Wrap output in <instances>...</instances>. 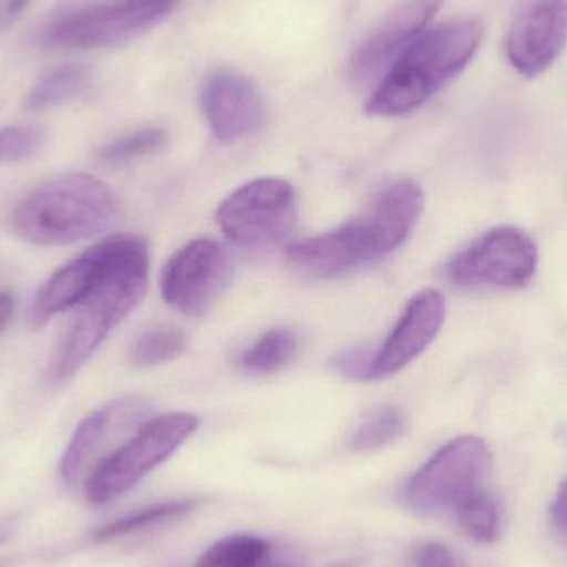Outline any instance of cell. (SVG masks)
<instances>
[{
  "label": "cell",
  "mask_w": 567,
  "mask_h": 567,
  "mask_svg": "<svg viewBox=\"0 0 567 567\" xmlns=\"http://www.w3.org/2000/svg\"><path fill=\"white\" fill-rule=\"evenodd\" d=\"M297 339L292 330L278 329L266 332L248 352L241 357V367L255 375H271L284 369L296 355Z\"/></svg>",
  "instance_id": "cell-21"
},
{
  "label": "cell",
  "mask_w": 567,
  "mask_h": 567,
  "mask_svg": "<svg viewBox=\"0 0 567 567\" xmlns=\"http://www.w3.org/2000/svg\"><path fill=\"white\" fill-rule=\"evenodd\" d=\"M13 528H16V522H13L12 518L0 519V546L10 538V535L13 533Z\"/></svg>",
  "instance_id": "cell-31"
},
{
  "label": "cell",
  "mask_w": 567,
  "mask_h": 567,
  "mask_svg": "<svg viewBox=\"0 0 567 567\" xmlns=\"http://www.w3.org/2000/svg\"><path fill=\"white\" fill-rule=\"evenodd\" d=\"M202 106L213 135L223 143L246 138L265 122V102L258 89L229 70H218L206 79Z\"/></svg>",
  "instance_id": "cell-14"
},
{
  "label": "cell",
  "mask_w": 567,
  "mask_h": 567,
  "mask_svg": "<svg viewBox=\"0 0 567 567\" xmlns=\"http://www.w3.org/2000/svg\"><path fill=\"white\" fill-rule=\"evenodd\" d=\"M195 506L196 502H193V499H176V502L146 506V508L140 509V512L123 516V518L115 519V522L96 529V532L93 533V539H95L96 543L110 542V539L120 538V536L148 528V526L156 525V523L178 518V516L192 512Z\"/></svg>",
  "instance_id": "cell-22"
},
{
  "label": "cell",
  "mask_w": 567,
  "mask_h": 567,
  "mask_svg": "<svg viewBox=\"0 0 567 567\" xmlns=\"http://www.w3.org/2000/svg\"><path fill=\"white\" fill-rule=\"evenodd\" d=\"M443 0H409L393 10L385 22L355 50L349 63L353 82L382 80L399 56L425 32Z\"/></svg>",
  "instance_id": "cell-11"
},
{
  "label": "cell",
  "mask_w": 567,
  "mask_h": 567,
  "mask_svg": "<svg viewBox=\"0 0 567 567\" xmlns=\"http://www.w3.org/2000/svg\"><path fill=\"white\" fill-rule=\"evenodd\" d=\"M492 468L485 440L463 435L443 445L406 483L405 499L422 515L455 509L466 496L483 488Z\"/></svg>",
  "instance_id": "cell-6"
},
{
  "label": "cell",
  "mask_w": 567,
  "mask_h": 567,
  "mask_svg": "<svg viewBox=\"0 0 567 567\" xmlns=\"http://www.w3.org/2000/svg\"><path fill=\"white\" fill-rule=\"evenodd\" d=\"M453 512L460 529L473 542L482 545L498 542L502 535V512L492 493L478 489L466 496Z\"/></svg>",
  "instance_id": "cell-18"
},
{
  "label": "cell",
  "mask_w": 567,
  "mask_h": 567,
  "mask_svg": "<svg viewBox=\"0 0 567 567\" xmlns=\"http://www.w3.org/2000/svg\"><path fill=\"white\" fill-rule=\"evenodd\" d=\"M373 353L365 349L349 350L336 359V369L350 379L370 380Z\"/></svg>",
  "instance_id": "cell-26"
},
{
  "label": "cell",
  "mask_w": 567,
  "mask_h": 567,
  "mask_svg": "<svg viewBox=\"0 0 567 567\" xmlns=\"http://www.w3.org/2000/svg\"><path fill=\"white\" fill-rule=\"evenodd\" d=\"M16 296L9 290H0V333L9 327L13 313H16Z\"/></svg>",
  "instance_id": "cell-30"
},
{
  "label": "cell",
  "mask_w": 567,
  "mask_h": 567,
  "mask_svg": "<svg viewBox=\"0 0 567 567\" xmlns=\"http://www.w3.org/2000/svg\"><path fill=\"white\" fill-rule=\"evenodd\" d=\"M145 413L146 405L142 400L125 399L86 415L76 426L69 445L60 456L59 475L62 482L65 485L76 482L86 463L99 452L113 429L142 422Z\"/></svg>",
  "instance_id": "cell-16"
},
{
  "label": "cell",
  "mask_w": 567,
  "mask_h": 567,
  "mask_svg": "<svg viewBox=\"0 0 567 567\" xmlns=\"http://www.w3.org/2000/svg\"><path fill=\"white\" fill-rule=\"evenodd\" d=\"M186 346V336L173 327L146 330L133 343L132 362L140 367L162 365L175 359Z\"/></svg>",
  "instance_id": "cell-23"
},
{
  "label": "cell",
  "mask_w": 567,
  "mask_h": 567,
  "mask_svg": "<svg viewBox=\"0 0 567 567\" xmlns=\"http://www.w3.org/2000/svg\"><path fill=\"white\" fill-rule=\"evenodd\" d=\"M538 268V248L528 233L499 226L453 256L446 278L463 289H519Z\"/></svg>",
  "instance_id": "cell-8"
},
{
  "label": "cell",
  "mask_w": 567,
  "mask_h": 567,
  "mask_svg": "<svg viewBox=\"0 0 567 567\" xmlns=\"http://www.w3.org/2000/svg\"><path fill=\"white\" fill-rule=\"evenodd\" d=\"M32 0H0V33L13 27L25 13Z\"/></svg>",
  "instance_id": "cell-29"
},
{
  "label": "cell",
  "mask_w": 567,
  "mask_h": 567,
  "mask_svg": "<svg viewBox=\"0 0 567 567\" xmlns=\"http://www.w3.org/2000/svg\"><path fill=\"white\" fill-rule=\"evenodd\" d=\"M168 142V133L162 128H145L132 135L115 140L100 150L99 156L102 162L110 165H123V163L133 162L142 158L150 153L158 152Z\"/></svg>",
  "instance_id": "cell-24"
},
{
  "label": "cell",
  "mask_w": 567,
  "mask_h": 567,
  "mask_svg": "<svg viewBox=\"0 0 567 567\" xmlns=\"http://www.w3.org/2000/svg\"><path fill=\"white\" fill-rule=\"evenodd\" d=\"M103 249L100 243L76 256L72 261L50 276L40 287L30 309V322L33 327L45 326L50 319L76 309L89 296L102 271Z\"/></svg>",
  "instance_id": "cell-15"
},
{
  "label": "cell",
  "mask_w": 567,
  "mask_h": 567,
  "mask_svg": "<svg viewBox=\"0 0 567 567\" xmlns=\"http://www.w3.org/2000/svg\"><path fill=\"white\" fill-rule=\"evenodd\" d=\"M405 430V415L396 406L382 405L369 410L353 426L349 436L352 452H373L395 442Z\"/></svg>",
  "instance_id": "cell-19"
},
{
  "label": "cell",
  "mask_w": 567,
  "mask_h": 567,
  "mask_svg": "<svg viewBox=\"0 0 567 567\" xmlns=\"http://www.w3.org/2000/svg\"><path fill=\"white\" fill-rule=\"evenodd\" d=\"M551 523L561 538L567 542V480L559 483L551 503Z\"/></svg>",
  "instance_id": "cell-28"
},
{
  "label": "cell",
  "mask_w": 567,
  "mask_h": 567,
  "mask_svg": "<svg viewBox=\"0 0 567 567\" xmlns=\"http://www.w3.org/2000/svg\"><path fill=\"white\" fill-rule=\"evenodd\" d=\"M198 416L173 412L145 420L133 436L113 450L85 482L86 502L106 505L135 488L198 430Z\"/></svg>",
  "instance_id": "cell-5"
},
{
  "label": "cell",
  "mask_w": 567,
  "mask_h": 567,
  "mask_svg": "<svg viewBox=\"0 0 567 567\" xmlns=\"http://www.w3.org/2000/svg\"><path fill=\"white\" fill-rule=\"evenodd\" d=\"M42 143V132L32 126L17 125L0 130V165L29 159L39 152Z\"/></svg>",
  "instance_id": "cell-25"
},
{
  "label": "cell",
  "mask_w": 567,
  "mask_h": 567,
  "mask_svg": "<svg viewBox=\"0 0 567 567\" xmlns=\"http://www.w3.org/2000/svg\"><path fill=\"white\" fill-rule=\"evenodd\" d=\"M176 0H100L69 10L47 27L52 49L93 50L116 45L162 22Z\"/></svg>",
  "instance_id": "cell-7"
},
{
  "label": "cell",
  "mask_w": 567,
  "mask_h": 567,
  "mask_svg": "<svg viewBox=\"0 0 567 567\" xmlns=\"http://www.w3.org/2000/svg\"><path fill=\"white\" fill-rule=\"evenodd\" d=\"M118 202L109 185L86 173L50 179L27 195L12 213V228L23 241L63 246L109 229Z\"/></svg>",
  "instance_id": "cell-4"
},
{
  "label": "cell",
  "mask_w": 567,
  "mask_h": 567,
  "mask_svg": "<svg viewBox=\"0 0 567 567\" xmlns=\"http://www.w3.org/2000/svg\"><path fill=\"white\" fill-rule=\"evenodd\" d=\"M195 567H300L296 556L256 536H228L215 543Z\"/></svg>",
  "instance_id": "cell-17"
},
{
  "label": "cell",
  "mask_w": 567,
  "mask_h": 567,
  "mask_svg": "<svg viewBox=\"0 0 567 567\" xmlns=\"http://www.w3.org/2000/svg\"><path fill=\"white\" fill-rule=\"evenodd\" d=\"M567 43V0H533L516 17L506 52L522 75L536 76L556 62Z\"/></svg>",
  "instance_id": "cell-12"
},
{
  "label": "cell",
  "mask_w": 567,
  "mask_h": 567,
  "mask_svg": "<svg viewBox=\"0 0 567 567\" xmlns=\"http://www.w3.org/2000/svg\"><path fill=\"white\" fill-rule=\"evenodd\" d=\"M423 205L422 188L412 179H399L383 188L359 218L290 246L287 259L312 278L346 275L400 248L419 223Z\"/></svg>",
  "instance_id": "cell-1"
},
{
  "label": "cell",
  "mask_w": 567,
  "mask_h": 567,
  "mask_svg": "<svg viewBox=\"0 0 567 567\" xmlns=\"http://www.w3.org/2000/svg\"><path fill=\"white\" fill-rule=\"evenodd\" d=\"M92 73L83 65H66L53 70L35 83L25 99L29 110H42L75 99L89 86Z\"/></svg>",
  "instance_id": "cell-20"
},
{
  "label": "cell",
  "mask_w": 567,
  "mask_h": 567,
  "mask_svg": "<svg viewBox=\"0 0 567 567\" xmlns=\"http://www.w3.org/2000/svg\"><path fill=\"white\" fill-rule=\"evenodd\" d=\"M228 251L212 239H196L175 252L163 268V299L178 312L203 316L231 279Z\"/></svg>",
  "instance_id": "cell-10"
},
{
  "label": "cell",
  "mask_w": 567,
  "mask_h": 567,
  "mask_svg": "<svg viewBox=\"0 0 567 567\" xmlns=\"http://www.w3.org/2000/svg\"><path fill=\"white\" fill-rule=\"evenodd\" d=\"M416 567H458L455 556L440 543H426L415 553Z\"/></svg>",
  "instance_id": "cell-27"
},
{
  "label": "cell",
  "mask_w": 567,
  "mask_h": 567,
  "mask_svg": "<svg viewBox=\"0 0 567 567\" xmlns=\"http://www.w3.org/2000/svg\"><path fill=\"white\" fill-rule=\"evenodd\" d=\"M296 192L281 178H259L233 192L219 205V228L246 248L278 245L296 225Z\"/></svg>",
  "instance_id": "cell-9"
},
{
  "label": "cell",
  "mask_w": 567,
  "mask_h": 567,
  "mask_svg": "<svg viewBox=\"0 0 567 567\" xmlns=\"http://www.w3.org/2000/svg\"><path fill=\"white\" fill-rule=\"evenodd\" d=\"M482 39V25L473 20L425 30L380 80L367 115L390 118L420 109L468 65Z\"/></svg>",
  "instance_id": "cell-3"
},
{
  "label": "cell",
  "mask_w": 567,
  "mask_h": 567,
  "mask_svg": "<svg viewBox=\"0 0 567 567\" xmlns=\"http://www.w3.org/2000/svg\"><path fill=\"white\" fill-rule=\"evenodd\" d=\"M102 271L89 296L76 307L75 319L49 370L50 382H69L100 349L113 329L138 306L148 282L150 251L145 239L116 235L100 241Z\"/></svg>",
  "instance_id": "cell-2"
},
{
  "label": "cell",
  "mask_w": 567,
  "mask_h": 567,
  "mask_svg": "<svg viewBox=\"0 0 567 567\" xmlns=\"http://www.w3.org/2000/svg\"><path fill=\"white\" fill-rule=\"evenodd\" d=\"M445 316V297L440 290L415 293L379 352L373 353L370 380L395 375L415 360L439 336Z\"/></svg>",
  "instance_id": "cell-13"
}]
</instances>
